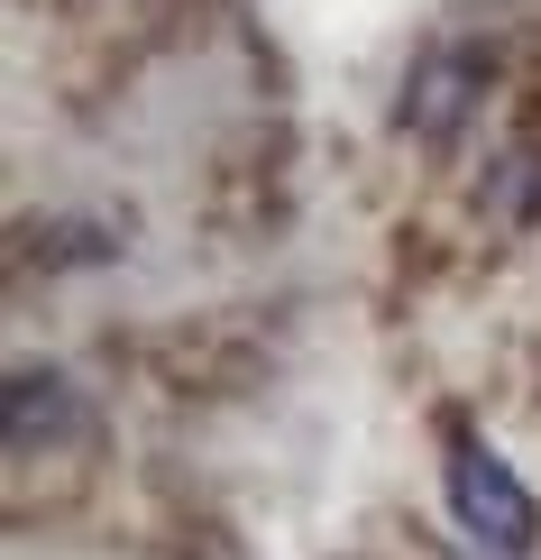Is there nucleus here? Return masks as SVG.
Returning a JSON list of instances; mask_svg holds the SVG:
<instances>
[{
    "mask_svg": "<svg viewBox=\"0 0 541 560\" xmlns=\"http://www.w3.org/2000/svg\"><path fill=\"white\" fill-rule=\"evenodd\" d=\"M440 441H450V459H440V478H450V515H459V533L468 542H486V551H532L541 542V505H532V487L514 478V459L496 451V441H478L450 413L440 423Z\"/></svg>",
    "mask_w": 541,
    "mask_h": 560,
    "instance_id": "obj_1",
    "label": "nucleus"
},
{
    "mask_svg": "<svg viewBox=\"0 0 541 560\" xmlns=\"http://www.w3.org/2000/svg\"><path fill=\"white\" fill-rule=\"evenodd\" d=\"M468 102H478V65H468V56H432V65L413 74L404 129H413V138H432V148H450L459 120H468Z\"/></svg>",
    "mask_w": 541,
    "mask_h": 560,
    "instance_id": "obj_2",
    "label": "nucleus"
},
{
    "mask_svg": "<svg viewBox=\"0 0 541 560\" xmlns=\"http://www.w3.org/2000/svg\"><path fill=\"white\" fill-rule=\"evenodd\" d=\"M64 423H74V395H64V377L19 368V377H10V451H37V432L56 441Z\"/></svg>",
    "mask_w": 541,
    "mask_h": 560,
    "instance_id": "obj_3",
    "label": "nucleus"
}]
</instances>
